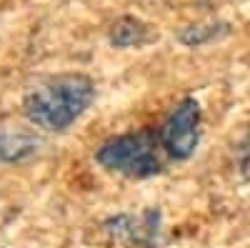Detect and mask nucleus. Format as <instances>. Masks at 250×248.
Returning a JSON list of instances; mask_svg holds the SVG:
<instances>
[{"label": "nucleus", "instance_id": "f257e3e1", "mask_svg": "<svg viewBox=\"0 0 250 248\" xmlns=\"http://www.w3.org/2000/svg\"><path fill=\"white\" fill-rule=\"evenodd\" d=\"M93 93L95 88L88 75H58L25 98V115L45 131H65L90 106Z\"/></svg>", "mask_w": 250, "mask_h": 248}, {"label": "nucleus", "instance_id": "f03ea898", "mask_svg": "<svg viewBox=\"0 0 250 248\" xmlns=\"http://www.w3.org/2000/svg\"><path fill=\"white\" fill-rule=\"evenodd\" d=\"M158 146H160V135H155L153 131L125 133L108 140L98 151V163L113 173L145 178L160 171Z\"/></svg>", "mask_w": 250, "mask_h": 248}, {"label": "nucleus", "instance_id": "7ed1b4c3", "mask_svg": "<svg viewBox=\"0 0 250 248\" xmlns=\"http://www.w3.org/2000/svg\"><path fill=\"white\" fill-rule=\"evenodd\" d=\"M198 126H200L198 100L193 98L180 100L178 108L170 113V118L160 128V146L178 160L190 158L198 146Z\"/></svg>", "mask_w": 250, "mask_h": 248}, {"label": "nucleus", "instance_id": "20e7f679", "mask_svg": "<svg viewBox=\"0 0 250 248\" xmlns=\"http://www.w3.org/2000/svg\"><path fill=\"white\" fill-rule=\"evenodd\" d=\"M143 38H145V28L138 23V20L135 18H123L113 25L110 43L118 45V48H130V45H138Z\"/></svg>", "mask_w": 250, "mask_h": 248}, {"label": "nucleus", "instance_id": "39448f33", "mask_svg": "<svg viewBox=\"0 0 250 248\" xmlns=\"http://www.w3.org/2000/svg\"><path fill=\"white\" fill-rule=\"evenodd\" d=\"M30 151H33V140L30 138L0 133V158H3V160H15V158L25 156Z\"/></svg>", "mask_w": 250, "mask_h": 248}, {"label": "nucleus", "instance_id": "423d86ee", "mask_svg": "<svg viewBox=\"0 0 250 248\" xmlns=\"http://www.w3.org/2000/svg\"><path fill=\"white\" fill-rule=\"evenodd\" d=\"M240 173L245 180H250V135L245 138L243 148H240Z\"/></svg>", "mask_w": 250, "mask_h": 248}]
</instances>
